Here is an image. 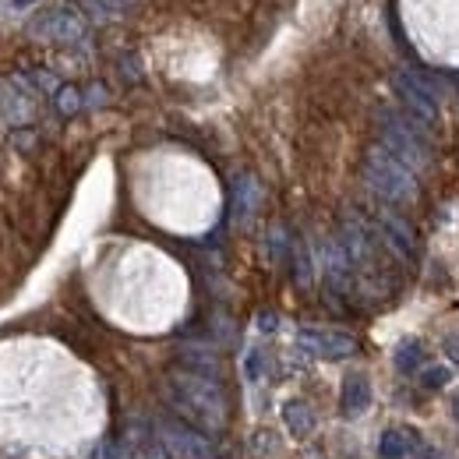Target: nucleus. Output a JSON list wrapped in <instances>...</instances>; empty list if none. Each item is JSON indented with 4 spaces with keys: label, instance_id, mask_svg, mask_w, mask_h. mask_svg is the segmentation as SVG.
Returning <instances> with one entry per match:
<instances>
[{
    "label": "nucleus",
    "instance_id": "nucleus-1",
    "mask_svg": "<svg viewBox=\"0 0 459 459\" xmlns=\"http://www.w3.org/2000/svg\"><path fill=\"white\" fill-rule=\"evenodd\" d=\"M167 400L181 414V421H188L195 428L220 432L227 424V403L220 393V378H206L195 371H174L167 382Z\"/></svg>",
    "mask_w": 459,
    "mask_h": 459
},
{
    "label": "nucleus",
    "instance_id": "nucleus-2",
    "mask_svg": "<svg viewBox=\"0 0 459 459\" xmlns=\"http://www.w3.org/2000/svg\"><path fill=\"white\" fill-rule=\"evenodd\" d=\"M364 181L389 202H414L417 198V181H414V170L403 167L389 149L375 145L368 149L364 156Z\"/></svg>",
    "mask_w": 459,
    "mask_h": 459
},
{
    "label": "nucleus",
    "instance_id": "nucleus-3",
    "mask_svg": "<svg viewBox=\"0 0 459 459\" xmlns=\"http://www.w3.org/2000/svg\"><path fill=\"white\" fill-rule=\"evenodd\" d=\"M378 135H382V149H389L403 167L424 170L432 163V149H428V142L421 138V131L410 121L382 110L378 113Z\"/></svg>",
    "mask_w": 459,
    "mask_h": 459
},
{
    "label": "nucleus",
    "instance_id": "nucleus-4",
    "mask_svg": "<svg viewBox=\"0 0 459 459\" xmlns=\"http://www.w3.org/2000/svg\"><path fill=\"white\" fill-rule=\"evenodd\" d=\"M156 435L159 442L181 459H209L213 456V442L206 432H198L195 424L188 421H177V417H159L156 421Z\"/></svg>",
    "mask_w": 459,
    "mask_h": 459
},
{
    "label": "nucleus",
    "instance_id": "nucleus-5",
    "mask_svg": "<svg viewBox=\"0 0 459 459\" xmlns=\"http://www.w3.org/2000/svg\"><path fill=\"white\" fill-rule=\"evenodd\" d=\"M393 85H396V96L407 103V110L417 121H424V124H435L439 121V92H435V85L424 74L396 71L393 74Z\"/></svg>",
    "mask_w": 459,
    "mask_h": 459
},
{
    "label": "nucleus",
    "instance_id": "nucleus-6",
    "mask_svg": "<svg viewBox=\"0 0 459 459\" xmlns=\"http://www.w3.org/2000/svg\"><path fill=\"white\" fill-rule=\"evenodd\" d=\"M297 343L311 354V357H325V361H343L357 354V339L343 336V332H325V329H300Z\"/></svg>",
    "mask_w": 459,
    "mask_h": 459
},
{
    "label": "nucleus",
    "instance_id": "nucleus-7",
    "mask_svg": "<svg viewBox=\"0 0 459 459\" xmlns=\"http://www.w3.org/2000/svg\"><path fill=\"white\" fill-rule=\"evenodd\" d=\"M35 32H43V35H50V39H57V43H78V39L85 35V21H82L74 11L57 7V11L46 14L43 25H35Z\"/></svg>",
    "mask_w": 459,
    "mask_h": 459
},
{
    "label": "nucleus",
    "instance_id": "nucleus-8",
    "mask_svg": "<svg viewBox=\"0 0 459 459\" xmlns=\"http://www.w3.org/2000/svg\"><path fill=\"white\" fill-rule=\"evenodd\" d=\"M378 223H382V233H385V244H389L400 258H414V230L407 227L396 213H382Z\"/></svg>",
    "mask_w": 459,
    "mask_h": 459
},
{
    "label": "nucleus",
    "instance_id": "nucleus-9",
    "mask_svg": "<svg viewBox=\"0 0 459 459\" xmlns=\"http://www.w3.org/2000/svg\"><path fill=\"white\" fill-rule=\"evenodd\" d=\"M368 407H371V382H368V375H350L343 382V414L357 417Z\"/></svg>",
    "mask_w": 459,
    "mask_h": 459
},
{
    "label": "nucleus",
    "instance_id": "nucleus-10",
    "mask_svg": "<svg viewBox=\"0 0 459 459\" xmlns=\"http://www.w3.org/2000/svg\"><path fill=\"white\" fill-rule=\"evenodd\" d=\"M283 421H286V428H290L293 439H307V435L315 432V414H311L300 400H290V403L283 407Z\"/></svg>",
    "mask_w": 459,
    "mask_h": 459
},
{
    "label": "nucleus",
    "instance_id": "nucleus-11",
    "mask_svg": "<svg viewBox=\"0 0 459 459\" xmlns=\"http://www.w3.org/2000/svg\"><path fill=\"white\" fill-rule=\"evenodd\" d=\"M396 368H400L403 375L424 371V346H421V339H403V343L396 346Z\"/></svg>",
    "mask_w": 459,
    "mask_h": 459
},
{
    "label": "nucleus",
    "instance_id": "nucleus-12",
    "mask_svg": "<svg viewBox=\"0 0 459 459\" xmlns=\"http://www.w3.org/2000/svg\"><path fill=\"white\" fill-rule=\"evenodd\" d=\"M254 202H258V184L251 177H237V188H233V213H237V220H247Z\"/></svg>",
    "mask_w": 459,
    "mask_h": 459
},
{
    "label": "nucleus",
    "instance_id": "nucleus-13",
    "mask_svg": "<svg viewBox=\"0 0 459 459\" xmlns=\"http://www.w3.org/2000/svg\"><path fill=\"white\" fill-rule=\"evenodd\" d=\"M378 456L382 459H403L407 456V439H403V432L389 428V432L378 439Z\"/></svg>",
    "mask_w": 459,
    "mask_h": 459
},
{
    "label": "nucleus",
    "instance_id": "nucleus-14",
    "mask_svg": "<svg viewBox=\"0 0 459 459\" xmlns=\"http://www.w3.org/2000/svg\"><path fill=\"white\" fill-rule=\"evenodd\" d=\"M82 106H85V96H82L74 85H60V89H57V110H60L64 117L78 113Z\"/></svg>",
    "mask_w": 459,
    "mask_h": 459
},
{
    "label": "nucleus",
    "instance_id": "nucleus-15",
    "mask_svg": "<svg viewBox=\"0 0 459 459\" xmlns=\"http://www.w3.org/2000/svg\"><path fill=\"white\" fill-rule=\"evenodd\" d=\"M449 382H453V368H446V364H432V368L421 371V385L424 389H446Z\"/></svg>",
    "mask_w": 459,
    "mask_h": 459
},
{
    "label": "nucleus",
    "instance_id": "nucleus-16",
    "mask_svg": "<svg viewBox=\"0 0 459 459\" xmlns=\"http://www.w3.org/2000/svg\"><path fill=\"white\" fill-rule=\"evenodd\" d=\"M293 261H297V283L311 286V254H307L304 240H293Z\"/></svg>",
    "mask_w": 459,
    "mask_h": 459
},
{
    "label": "nucleus",
    "instance_id": "nucleus-17",
    "mask_svg": "<svg viewBox=\"0 0 459 459\" xmlns=\"http://www.w3.org/2000/svg\"><path fill=\"white\" fill-rule=\"evenodd\" d=\"M96 459H135V453L128 442H103L96 449Z\"/></svg>",
    "mask_w": 459,
    "mask_h": 459
},
{
    "label": "nucleus",
    "instance_id": "nucleus-18",
    "mask_svg": "<svg viewBox=\"0 0 459 459\" xmlns=\"http://www.w3.org/2000/svg\"><path fill=\"white\" fill-rule=\"evenodd\" d=\"M244 371H247V378H251V382H258V378H261V354H254V350H251V354H247V361H244Z\"/></svg>",
    "mask_w": 459,
    "mask_h": 459
},
{
    "label": "nucleus",
    "instance_id": "nucleus-19",
    "mask_svg": "<svg viewBox=\"0 0 459 459\" xmlns=\"http://www.w3.org/2000/svg\"><path fill=\"white\" fill-rule=\"evenodd\" d=\"M442 350H446V357H449V361H453V364L459 368V336H446Z\"/></svg>",
    "mask_w": 459,
    "mask_h": 459
},
{
    "label": "nucleus",
    "instance_id": "nucleus-20",
    "mask_svg": "<svg viewBox=\"0 0 459 459\" xmlns=\"http://www.w3.org/2000/svg\"><path fill=\"white\" fill-rule=\"evenodd\" d=\"M85 103H89V106H103V103H106V89H103V85H92L89 96H85Z\"/></svg>",
    "mask_w": 459,
    "mask_h": 459
},
{
    "label": "nucleus",
    "instance_id": "nucleus-21",
    "mask_svg": "<svg viewBox=\"0 0 459 459\" xmlns=\"http://www.w3.org/2000/svg\"><path fill=\"white\" fill-rule=\"evenodd\" d=\"M258 329H261V332H272V329H276V315H272V311H261V315H258Z\"/></svg>",
    "mask_w": 459,
    "mask_h": 459
},
{
    "label": "nucleus",
    "instance_id": "nucleus-22",
    "mask_svg": "<svg viewBox=\"0 0 459 459\" xmlns=\"http://www.w3.org/2000/svg\"><path fill=\"white\" fill-rule=\"evenodd\" d=\"M32 4H39V0H14V7H32Z\"/></svg>",
    "mask_w": 459,
    "mask_h": 459
},
{
    "label": "nucleus",
    "instance_id": "nucleus-23",
    "mask_svg": "<svg viewBox=\"0 0 459 459\" xmlns=\"http://www.w3.org/2000/svg\"><path fill=\"white\" fill-rule=\"evenodd\" d=\"M453 414H456V421H459V396L453 400Z\"/></svg>",
    "mask_w": 459,
    "mask_h": 459
}]
</instances>
